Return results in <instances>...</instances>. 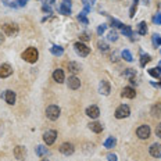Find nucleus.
Segmentation results:
<instances>
[{
	"label": "nucleus",
	"mask_w": 161,
	"mask_h": 161,
	"mask_svg": "<svg viewBox=\"0 0 161 161\" xmlns=\"http://www.w3.org/2000/svg\"><path fill=\"white\" fill-rule=\"evenodd\" d=\"M22 60H25L26 63H31V64H33V63L38 61L39 58V52L36 47H28L25 50L24 53H22Z\"/></svg>",
	"instance_id": "f257e3e1"
},
{
	"label": "nucleus",
	"mask_w": 161,
	"mask_h": 161,
	"mask_svg": "<svg viewBox=\"0 0 161 161\" xmlns=\"http://www.w3.org/2000/svg\"><path fill=\"white\" fill-rule=\"evenodd\" d=\"M60 114H61V110H60V107H58V106L52 104V106H49L47 108H46V117H47L50 121H56V119H58Z\"/></svg>",
	"instance_id": "f03ea898"
},
{
	"label": "nucleus",
	"mask_w": 161,
	"mask_h": 161,
	"mask_svg": "<svg viewBox=\"0 0 161 161\" xmlns=\"http://www.w3.org/2000/svg\"><path fill=\"white\" fill-rule=\"evenodd\" d=\"M74 49H75L76 54L80 57H86V56H89V53H90V47H88V46L82 42H76L75 45H74Z\"/></svg>",
	"instance_id": "7ed1b4c3"
},
{
	"label": "nucleus",
	"mask_w": 161,
	"mask_h": 161,
	"mask_svg": "<svg viewBox=\"0 0 161 161\" xmlns=\"http://www.w3.org/2000/svg\"><path fill=\"white\" fill-rule=\"evenodd\" d=\"M60 14L64 15H71V0H61L60 6H57Z\"/></svg>",
	"instance_id": "20e7f679"
},
{
	"label": "nucleus",
	"mask_w": 161,
	"mask_h": 161,
	"mask_svg": "<svg viewBox=\"0 0 161 161\" xmlns=\"http://www.w3.org/2000/svg\"><path fill=\"white\" fill-rule=\"evenodd\" d=\"M129 114H130L129 106H126V104H121L118 108L115 110V118H118V119L126 118V117H129Z\"/></svg>",
	"instance_id": "39448f33"
},
{
	"label": "nucleus",
	"mask_w": 161,
	"mask_h": 161,
	"mask_svg": "<svg viewBox=\"0 0 161 161\" xmlns=\"http://www.w3.org/2000/svg\"><path fill=\"white\" fill-rule=\"evenodd\" d=\"M150 133H152V129H150L149 125H140L139 128L136 129V135L139 139H149Z\"/></svg>",
	"instance_id": "423d86ee"
},
{
	"label": "nucleus",
	"mask_w": 161,
	"mask_h": 161,
	"mask_svg": "<svg viewBox=\"0 0 161 161\" xmlns=\"http://www.w3.org/2000/svg\"><path fill=\"white\" fill-rule=\"evenodd\" d=\"M56 137H57V132L54 129H50L47 132L43 133V140H45V143L47 146H52L56 142Z\"/></svg>",
	"instance_id": "0eeeda50"
},
{
	"label": "nucleus",
	"mask_w": 161,
	"mask_h": 161,
	"mask_svg": "<svg viewBox=\"0 0 161 161\" xmlns=\"http://www.w3.org/2000/svg\"><path fill=\"white\" fill-rule=\"evenodd\" d=\"M18 25L15 24H4L3 25V32L6 33L7 36H15L18 33Z\"/></svg>",
	"instance_id": "6e6552de"
},
{
	"label": "nucleus",
	"mask_w": 161,
	"mask_h": 161,
	"mask_svg": "<svg viewBox=\"0 0 161 161\" xmlns=\"http://www.w3.org/2000/svg\"><path fill=\"white\" fill-rule=\"evenodd\" d=\"M60 152H61L64 156H71V154L75 152V147H74L72 143H63L61 146H60Z\"/></svg>",
	"instance_id": "1a4fd4ad"
},
{
	"label": "nucleus",
	"mask_w": 161,
	"mask_h": 161,
	"mask_svg": "<svg viewBox=\"0 0 161 161\" xmlns=\"http://www.w3.org/2000/svg\"><path fill=\"white\" fill-rule=\"evenodd\" d=\"M11 74H13V67L10 64L0 65V78H8Z\"/></svg>",
	"instance_id": "9d476101"
},
{
	"label": "nucleus",
	"mask_w": 161,
	"mask_h": 161,
	"mask_svg": "<svg viewBox=\"0 0 161 161\" xmlns=\"http://www.w3.org/2000/svg\"><path fill=\"white\" fill-rule=\"evenodd\" d=\"M26 149L24 146H17L14 147V157L17 160H25V157H26Z\"/></svg>",
	"instance_id": "9b49d317"
},
{
	"label": "nucleus",
	"mask_w": 161,
	"mask_h": 161,
	"mask_svg": "<svg viewBox=\"0 0 161 161\" xmlns=\"http://www.w3.org/2000/svg\"><path fill=\"white\" fill-rule=\"evenodd\" d=\"M67 85H68L69 89L76 90V89L80 88V80L76 78L75 75H72V76H69V78H68V80H67Z\"/></svg>",
	"instance_id": "f8f14e48"
},
{
	"label": "nucleus",
	"mask_w": 161,
	"mask_h": 161,
	"mask_svg": "<svg viewBox=\"0 0 161 161\" xmlns=\"http://www.w3.org/2000/svg\"><path fill=\"white\" fill-rule=\"evenodd\" d=\"M86 115L90 117V118H93V119L99 118V115H100L99 107H97V106H89L88 108H86Z\"/></svg>",
	"instance_id": "ddd939ff"
},
{
	"label": "nucleus",
	"mask_w": 161,
	"mask_h": 161,
	"mask_svg": "<svg viewBox=\"0 0 161 161\" xmlns=\"http://www.w3.org/2000/svg\"><path fill=\"white\" fill-rule=\"evenodd\" d=\"M99 92L104 96L110 95V92H111V86H110V83L107 82V80H102V82L99 83Z\"/></svg>",
	"instance_id": "4468645a"
},
{
	"label": "nucleus",
	"mask_w": 161,
	"mask_h": 161,
	"mask_svg": "<svg viewBox=\"0 0 161 161\" xmlns=\"http://www.w3.org/2000/svg\"><path fill=\"white\" fill-rule=\"evenodd\" d=\"M149 152L154 158H161V145H158V143H153V145L150 146Z\"/></svg>",
	"instance_id": "2eb2a0df"
},
{
	"label": "nucleus",
	"mask_w": 161,
	"mask_h": 161,
	"mask_svg": "<svg viewBox=\"0 0 161 161\" xmlns=\"http://www.w3.org/2000/svg\"><path fill=\"white\" fill-rule=\"evenodd\" d=\"M122 75L125 76V78H128V79L130 80V83H132V85H135V83H136V71H135V69H132V68L125 69Z\"/></svg>",
	"instance_id": "dca6fc26"
},
{
	"label": "nucleus",
	"mask_w": 161,
	"mask_h": 161,
	"mask_svg": "<svg viewBox=\"0 0 161 161\" xmlns=\"http://www.w3.org/2000/svg\"><path fill=\"white\" fill-rule=\"evenodd\" d=\"M15 99H17V96H15V93L13 92V90H6L4 92V100H6V103L10 106H13L15 103Z\"/></svg>",
	"instance_id": "f3484780"
},
{
	"label": "nucleus",
	"mask_w": 161,
	"mask_h": 161,
	"mask_svg": "<svg viewBox=\"0 0 161 161\" xmlns=\"http://www.w3.org/2000/svg\"><path fill=\"white\" fill-rule=\"evenodd\" d=\"M121 96L126 97V99H133V97L136 96V90L133 89V88H130V86H126V88L122 89V93H121Z\"/></svg>",
	"instance_id": "a211bd4d"
},
{
	"label": "nucleus",
	"mask_w": 161,
	"mask_h": 161,
	"mask_svg": "<svg viewBox=\"0 0 161 161\" xmlns=\"http://www.w3.org/2000/svg\"><path fill=\"white\" fill-rule=\"evenodd\" d=\"M53 78H54L56 82H58V83H63L64 82V79H65V75H64V71L63 69H60V68H57L54 72H53Z\"/></svg>",
	"instance_id": "6ab92c4d"
},
{
	"label": "nucleus",
	"mask_w": 161,
	"mask_h": 161,
	"mask_svg": "<svg viewBox=\"0 0 161 161\" xmlns=\"http://www.w3.org/2000/svg\"><path fill=\"white\" fill-rule=\"evenodd\" d=\"M50 52H52V54H53V56L60 57V56L64 54V47H61V46H57V45H54V46H52V47H50Z\"/></svg>",
	"instance_id": "aec40b11"
},
{
	"label": "nucleus",
	"mask_w": 161,
	"mask_h": 161,
	"mask_svg": "<svg viewBox=\"0 0 161 161\" xmlns=\"http://www.w3.org/2000/svg\"><path fill=\"white\" fill-rule=\"evenodd\" d=\"M89 129L95 133H100L103 130V125L100 122H90L89 124Z\"/></svg>",
	"instance_id": "412c9836"
},
{
	"label": "nucleus",
	"mask_w": 161,
	"mask_h": 161,
	"mask_svg": "<svg viewBox=\"0 0 161 161\" xmlns=\"http://www.w3.org/2000/svg\"><path fill=\"white\" fill-rule=\"evenodd\" d=\"M68 69H69V72L75 75V74H78L80 71V65L75 61H71V63H68Z\"/></svg>",
	"instance_id": "4be33fe9"
},
{
	"label": "nucleus",
	"mask_w": 161,
	"mask_h": 161,
	"mask_svg": "<svg viewBox=\"0 0 161 161\" xmlns=\"http://www.w3.org/2000/svg\"><path fill=\"white\" fill-rule=\"evenodd\" d=\"M35 152H36V156H39V157L47 156V154H49V150H47V147H45V146H42V145L36 146Z\"/></svg>",
	"instance_id": "5701e85b"
},
{
	"label": "nucleus",
	"mask_w": 161,
	"mask_h": 161,
	"mask_svg": "<svg viewBox=\"0 0 161 161\" xmlns=\"http://www.w3.org/2000/svg\"><path fill=\"white\" fill-rule=\"evenodd\" d=\"M147 72H149L150 75L153 76V78H157V79H160V78H161V68H160V67H156V68H150V69H147Z\"/></svg>",
	"instance_id": "b1692460"
},
{
	"label": "nucleus",
	"mask_w": 161,
	"mask_h": 161,
	"mask_svg": "<svg viewBox=\"0 0 161 161\" xmlns=\"http://www.w3.org/2000/svg\"><path fill=\"white\" fill-rule=\"evenodd\" d=\"M137 33H139V35H146L147 33V24L145 21H142L137 25Z\"/></svg>",
	"instance_id": "393cba45"
},
{
	"label": "nucleus",
	"mask_w": 161,
	"mask_h": 161,
	"mask_svg": "<svg viewBox=\"0 0 161 161\" xmlns=\"http://www.w3.org/2000/svg\"><path fill=\"white\" fill-rule=\"evenodd\" d=\"M115 145H117V139H115V137H108V139L104 142V147H106V149H113Z\"/></svg>",
	"instance_id": "a878e982"
},
{
	"label": "nucleus",
	"mask_w": 161,
	"mask_h": 161,
	"mask_svg": "<svg viewBox=\"0 0 161 161\" xmlns=\"http://www.w3.org/2000/svg\"><path fill=\"white\" fill-rule=\"evenodd\" d=\"M121 56H122V58L125 60V61H128V63H132L133 61V57H132V54H130L129 50H122Z\"/></svg>",
	"instance_id": "bb28decb"
},
{
	"label": "nucleus",
	"mask_w": 161,
	"mask_h": 161,
	"mask_svg": "<svg viewBox=\"0 0 161 161\" xmlns=\"http://www.w3.org/2000/svg\"><path fill=\"white\" fill-rule=\"evenodd\" d=\"M152 39H153V46L154 47H160L161 46V35L154 33V35L152 36Z\"/></svg>",
	"instance_id": "cd10ccee"
},
{
	"label": "nucleus",
	"mask_w": 161,
	"mask_h": 161,
	"mask_svg": "<svg viewBox=\"0 0 161 161\" xmlns=\"http://www.w3.org/2000/svg\"><path fill=\"white\" fill-rule=\"evenodd\" d=\"M107 39H108L110 42H117V40H118V33L113 29V31H110L107 33Z\"/></svg>",
	"instance_id": "c85d7f7f"
},
{
	"label": "nucleus",
	"mask_w": 161,
	"mask_h": 161,
	"mask_svg": "<svg viewBox=\"0 0 161 161\" xmlns=\"http://www.w3.org/2000/svg\"><path fill=\"white\" fill-rule=\"evenodd\" d=\"M152 114H153V117H160L161 115V104H160V103H158V104H154L153 106Z\"/></svg>",
	"instance_id": "c756f323"
},
{
	"label": "nucleus",
	"mask_w": 161,
	"mask_h": 161,
	"mask_svg": "<svg viewBox=\"0 0 161 161\" xmlns=\"http://www.w3.org/2000/svg\"><path fill=\"white\" fill-rule=\"evenodd\" d=\"M121 32H122L125 36H129V38H132V36H133V32H132V29H130V26H125V25H124L122 28H121Z\"/></svg>",
	"instance_id": "7c9ffc66"
},
{
	"label": "nucleus",
	"mask_w": 161,
	"mask_h": 161,
	"mask_svg": "<svg viewBox=\"0 0 161 161\" xmlns=\"http://www.w3.org/2000/svg\"><path fill=\"white\" fill-rule=\"evenodd\" d=\"M150 60H152V57L149 54H142V57H140V67H146V64Z\"/></svg>",
	"instance_id": "2f4dec72"
},
{
	"label": "nucleus",
	"mask_w": 161,
	"mask_h": 161,
	"mask_svg": "<svg viewBox=\"0 0 161 161\" xmlns=\"http://www.w3.org/2000/svg\"><path fill=\"white\" fill-rule=\"evenodd\" d=\"M97 47H99V50H102V52H107L108 50V45L106 42H103V40H99L97 42Z\"/></svg>",
	"instance_id": "473e14b6"
},
{
	"label": "nucleus",
	"mask_w": 161,
	"mask_h": 161,
	"mask_svg": "<svg viewBox=\"0 0 161 161\" xmlns=\"http://www.w3.org/2000/svg\"><path fill=\"white\" fill-rule=\"evenodd\" d=\"M106 29H107V24H102V25H99V28H97V35L102 36L103 33L106 32Z\"/></svg>",
	"instance_id": "72a5a7b5"
},
{
	"label": "nucleus",
	"mask_w": 161,
	"mask_h": 161,
	"mask_svg": "<svg viewBox=\"0 0 161 161\" xmlns=\"http://www.w3.org/2000/svg\"><path fill=\"white\" fill-rule=\"evenodd\" d=\"M153 22L156 25H160L161 24V14H160V13H156V14L153 15Z\"/></svg>",
	"instance_id": "f704fd0d"
},
{
	"label": "nucleus",
	"mask_w": 161,
	"mask_h": 161,
	"mask_svg": "<svg viewBox=\"0 0 161 161\" xmlns=\"http://www.w3.org/2000/svg\"><path fill=\"white\" fill-rule=\"evenodd\" d=\"M111 25H113V26H115V28H119V29L124 26L122 22H119L118 19H115V18H111Z\"/></svg>",
	"instance_id": "c9c22d12"
},
{
	"label": "nucleus",
	"mask_w": 161,
	"mask_h": 161,
	"mask_svg": "<svg viewBox=\"0 0 161 161\" xmlns=\"http://www.w3.org/2000/svg\"><path fill=\"white\" fill-rule=\"evenodd\" d=\"M42 10H43V13H47V14H53V10H52V7H50L49 4H43L42 6Z\"/></svg>",
	"instance_id": "e433bc0d"
},
{
	"label": "nucleus",
	"mask_w": 161,
	"mask_h": 161,
	"mask_svg": "<svg viewBox=\"0 0 161 161\" xmlns=\"http://www.w3.org/2000/svg\"><path fill=\"white\" fill-rule=\"evenodd\" d=\"M136 7H137V3H135V2H133L132 7H130V11H129V17H130V18H133V17H135V11H136Z\"/></svg>",
	"instance_id": "4c0bfd02"
},
{
	"label": "nucleus",
	"mask_w": 161,
	"mask_h": 161,
	"mask_svg": "<svg viewBox=\"0 0 161 161\" xmlns=\"http://www.w3.org/2000/svg\"><path fill=\"white\" fill-rule=\"evenodd\" d=\"M78 19H79V22H82L83 25H88V24H89V21H88V18H86V15L79 14V15H78Z\"/></svg>",
	"instance_id": "58836bf2"
},
{
	"label": "nucleus",
	"mask_w": 161,
	"mask_h": 161,
	"mask_svg": "<svg viewBox=\"0 0 161 161\" xmlns=\"http://www.w3.org/2000/svg\"><path fill=\"white\" fill-rule=\"evenodd\" d=\"M79 39H80V42H89V40H90V38H89V35H88V33H86V32L80 33Z\"/></svg>",
	"instance_id": "ea45409f"
},
{
	"label": "nucleus",
	"mask_w": 161,
	"mask_h": 161,
	"mask_svg": "<svg viewBox=\"0 0 161 161\" xmlns=\"http://www.w3.org/2000/svg\"><path fill=\"white\" fill-rule=\"evenodd\" d=\"M107 160L108 161H118V157H117V154H114V153H108L107 154Z\"/></svg>",
	"instance_id": "a19ab883"
},
{
	"label": "nucleus",
	"mask_w": 161,
	"mask_h": 161,
	"mask_svg": "<svg viewBox=\"0 0 161 161\" xmlns=\"http://www.w3.org/2000/svg\"><path fill=\"white\" fill-rule=\"evenodd\" d=\"M96 0H82V3L85 4V7H92L93 4H95Z\"/></svg>",
	"instance_id": "79ce46f5"
},
{
	"label": "nucleus",
	"mask_w": 161,
	"mask_h": 161,
	"mask_svg": "<svg viewBox=\"0 0 161 161\" xmlns=\"http://www.w3.org/2000/svg\"><path fill=\"white\" fill-rule=\"evenodd\" d=\"M156 135L161 139V122L158 124V125H157V128H156Z\"/></svg>",
	"instance_id": "37998d69"
},
{
	"label": "nucleus",
	"mask_w": 161,
	"mask_h": 161,
	"mask_svg": "<svg viewBox=\"0 0 161 161\" xmlns=\"http://www.w3.org/2000/svg\"><path fill=\"white\" fill-rule=\"evenodd\" d=\"M3 40H4V36H3V33L0 32V45H2V43H3Z\"/></svg>",
	"instance_id": "c03bdc74"
},
{
	"label": "nucleus",
	"mask_w": 161,
	"mask_h": 161,
	"mask_svg": "<svg viewBox=\"0 0 161 161\" xmlns=\"http://www.w3.org/2000/svg\"><path fill=\"white\" fill-rule=\"evenodd\" d=\"M160 79H161V78H160ZM153 85H154V86H157V88H161V80H160L158 83H153Z\"/></svg>",
	"instance_id": "a18cd8bd"
},
{
	"label": "nucleus",
	"mask_w": 161,
	"mask_h": 161,
	"mask_svg": "<svg viewBox=\"0 0 161 161\" xmlns=\"http://www.w3.org/2000/svg\"><path fill=\"white\" fill-rule=\"evenodd\" d=\"M149 2H150V0H143V4L147 6V4H149Z\"/></svg>",
	"instance_id": "49530a36"
},
{
	"label": "nucleus",
	"mask_w": 161,
	"mask_h": 161,
	"mask_svg": "<svg viewBox=\"0 0 161 161\" xmlns=\"http://www.w3.org/2000/svg\"><path fill=\"white\" fill-rule=\"evenodd\" d=\"M42 161H50L49 158H42Z\"/></svg>",
	"instance_id": "de8ad7c7"
},
{
	"label": "nucleus",
	"mask_w": 161,
	"mask_h": 161,
	"mask_svg": "<svg viewBox=\"0 0 161 161\" xmlns=\"http://www.w3.org/2000/svg\"><path fill=\"white\" fill-rule=\"evenodd\" d=\"M158 67H160V68H161V61H160V63H158Z\"/></svg>",
	"instance_id": "09e8293b"
},
{
	"label": "nucleus",
	"mask_w": 161,
	"mask_h": 161,
	"mask_svg": "<svg viewBox=\"0 0 161 161\" xmlns=\"http://www.w3.org/2000/svg\"><path fill=\"white\" fill-rule=\"evenodd\" d=\"M160 52H161V50H160Z\"/></svg>",
	"instance_id": "8fccbe9b"
}]
</instances>
